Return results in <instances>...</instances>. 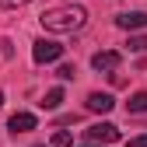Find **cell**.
Masks as SVG:
<instances>
[{"label":"cell","instance_id":"obj_11","mask_svg":"<svg viewBox=\"0 0 147 147\" xmlns=\"http://www.w3.org/2000/svg\"><path fill=\"white\" fill-rule=\"evenodd\" d=\"M70 144H74V137L67 130H56V133H53V147H70Z\"/></svg>","mask_w":147,"mask_h":147},{"label":"cell","instance_id":"obj_1","mask_svg":"<svg viewBox=\"0 0 147 147\" xmlns=\"http://www.w3.org/2000/svg\"><path fill=\"white\" fill-rule=\"evenodd\" d=\"M42 28L46 32H56V35H70V32H81L84 21H88V14L84 7H74V4H63V7H49L42 18Z\"/></svg>","mask_w":147,"mask_h":147},{"label":"cell","instance_id":"obj_12","mask_svg":"<svg viewBox=\"0 0 147 147\" xmlns=\"http://www.w3.org/2000/svg\"><path fill=\"white\" fill-rule=\"evenodd\" d=\"M74 74H77V70H74L70 63H63V67L56 70V77H60V81H74Z\"/></svg>","mask_w":147,"mask_h":147},{"label":"cell","instance_id":"obj_10","mask_svg":"<svg viewBox=\"0 0 147 147\" xmlns=\"http://www.w3.org/2000/svg\"><path fill=\"white\" fill-rule=\"evenodd\" d=\"M126 46H130L133 53H147V35H130V42H126Z\"/></svg>","mask_w":147,"mask_h":147},{"label":"cell","instance_id":"obj_13","mask_svg":"<svg viewBox=\"0 0 147 147\" xmlns=\"http://www.w3.org/2000/svg\"><path fill=\"white\" fill-rule=\"evenodd\" d=\"M126 147H147V133H140V137H130V140H126Z\"/></svg>","mask_w":147,"mask_h":147},{"label":"cell","instance_id":"obj_15","mask_svg":"<svg viewBox=\"0 0 147 147\" xmlns=\"http://www.w3.org/2000/svg\"><path fill=\"white\" fill-rule=\"evenodd\" d=\"M0 105H4V91H0Z\"/></svg>","mask_w":147,"mask_h":147},{"label":"cell","instance_id":"obj_14","mask_svg":"<svg viewBox=\"0 0 147 147\" xmlns=\"http://www.w3.org/2000/svg\"><path fill=\"white\" fill-rule=\"evenodd\" d=\"M25 4H32V0H0V7H4V11H11V7H25Z\"/></svg>","mask_w":147,"mask_h":147},{"label":"cell","instance_id":"obj_6","mask_svg":"<svg viewBox=\"0 0 147 147\" xmlns=\"http://www.w3.org/2000/svg\"><path fill=\"white\" fill-rule=\"evenodd\" d=\"M88 109H91V112H112L116 98L105 95V91H91V95H88Z\"/></svg>","mask_w":147,"mask_h":147},{"label":"cell","instance_id":"obj_3","mask_svg":"<svg viewBox=\"0 0 147 147\" xmlns=\"http://www.w3.org/2000/svg\"><path fill=\"white\" fill-rule=\"evenodd\" d=\"M84 137H88L91 144H116V140H119V130H116L112 123H95V126L84 130Z\"/></svg>","mask_w":147,"mask_h":147},{"label":"cell","instance_id":"obj_5","mask_svg":"<svg viewBox=\"0 0 147 147\" xmlns=\"http://www.w3.org/2000/svg\"><path fill=\"white\" fill-rule=\"evenodd\" d=\"M116 25L126 32H140V28H147V11H126L116 18Z\"/></svg>","mask_w":147,"mask_h":147},{"label":"cell","instance_id":"obj_7","mask_svg":"<svg viewBox=\"0 0 147 147\" xmlns=\"http://www.w3.org/2000/svg\"><path fill=\"white\" fill-rule=\"evenodd\" d=\"M7 126H11V133H28V130H35V116L32 112H14Z\"/></svg>","mask_w":147,"mask_h":147},{"label":"cell","instance_id":"obj_16","mask_svg":"<svg viewBox=\"0 0 147 147\" xmlns=\"http://www.w3.org/2000/svg\"><path fill=\"white\" fill-rule=\"evenodd\" d=\"M84 147H98V144H84Z\"/></svg>","mask_w":147,"mask_h":147},{"label":"cell","instance_id":"obj_4","mask_svg":"<svg viewBox=\"0 0 147 147\" xmlns=\"http://www.w3.org/2000/svg\"><path fill=\"white\" fill-rule=\"evenodd\" d=\"M119 63H123V56H119L116 49H102V53H95V56H91V67H95V70H102V74L119 70Z\"/></svg>","mask_w":147,"mask_h":147},{"label":"cell","instance_id":"obj_17","mask_svg":"<svg viewBox=\"0 0 147 147\" xmlns=\"http://www.w3.org/2000/svg\"><path fill=\"white\" fill-rule=\"evenodd\" d=\"M39 147H42V144H39Z\"/></svg>","mask_w":147,"mask_h":147},{"label":"cell","instance_id":"obj_2","mask_svg":"<svg viewBox=\"0 0 147 147\" xmlns=\"http://www.w3.org/2000/svg\"><path fill=\"white\" fill-rule=\"evenodd\" d=\"M60 56H63V46L53 42V39H39V42L32 46V60L35 63H56Z\"/></svg>","mask_w":147,"mask_h":147},{"label":"cell","instance_id":"obj_8","mask_svg":"<svg viewBox=\"0 0 147 147\" xmlns=\"http://www.w3.org/2000/svg\"><path fill=\"white\" fill-rule=\"evenodd\" d=\"M60 102H63V88H49L46 95H42V102H39V105L53 112V109H60Z\"/></svg>","mask_w":147,"mask_h":147},{"label":"cell","instance_id":"obj_9","mask_svg":"<svg viewBox=\"0 0 147 147\" xmlns=\"http://www.w3.org/2000/svg\"><path fill=\"white\" fill-rule=\"evenodd\" d=\"M126 112H130V116L147 112V91H137V95H130V102H126Z\"/></svg>","mask_w":147,"mask_h":147}]
</instances>
